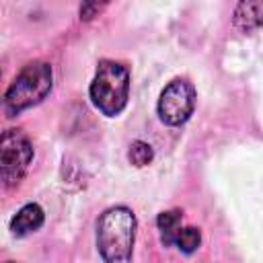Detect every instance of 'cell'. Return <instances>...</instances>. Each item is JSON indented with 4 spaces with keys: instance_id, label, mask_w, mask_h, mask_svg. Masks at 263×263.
<instances>
[{
    "instance_id": "cell-5",
    "label": "cell",
    "mask_w": 263,
    "mask_h": 263,
    "mask_svg": "<svg viewBox=\"0 0 263 263\" xmlns=\"http://www.w3.org/2000/svg\"><path fill=\"white\" fill-rule=\"evenodd\" d=\"M193 109H195V88L185 78L171 80L162 88L158 103H156V111H158L160 121L171 125V127L183 125L191 117Z\"/></svg>"
},
{
    "instance_id": "cell-8",
    "label": "cell",
    "mask_w": 263,
    "mask_h": 263,
    "mask_svg": "<svg viewBox=\"0 0 263 263\" xmlns=\"http://www.w3.org/2000/svg\"><path fill=\"white\" fill-rule=\"evenodd\" d=\"M156 226L160 232V240L164 247L175 245V238L181 230V212L179 210H168V212H160L156 218Z\"/></svg>"
},
{
    "instance_id": "cell-1",
    "label": "cell",
    "mask_w": 263,
    "mask_h": 263,
    "mask_svg": "<svg viewBox=\"0 0 263 263\" xmlns=\"http://www.w3.org/2000/svg\"><path fill=\"white\" fill-rule=\"evenodd\" d=\"M136 216L127 205H113L97 220V249L105 263H125L134 253Z\"/></svg>"
},
{
    "instance_id": "cell-9",
    "label": "cell",
    "mask_w": 263,
    "mask_h": 263,
    "mask_svg": "<svg viewBox=\"0 0 263 263\" xmlns=\"http://www.w3.org/2000/svg\"><path fill=\"white\" fill-rule=\"evenodd\" d=\"M199 245H201V232H199V228H195V226H185V228H181L179 234H177V238H175V247H177L181 253H185V255L195 253V251L199 249Z\"/></svg>"
},
{
    "instance_id": "cell-3",
    "label": "cell",
    "mask_w": 263,
    "mask_h": 263,
    "mask_svg": "<svg viewBox=\"0 0 263 263\" xmlns=\"http://www.w3.org/2000/svg\"><path fill=\"white\" fill-rule=\"evenodd\" d=\"M92 105L107 117H117L129 99V72L123 64L101 60L88 88Z\"/></svg>"
},
{
    "instance_id": "cell-7",
    "label": "cell",
    "mask_w": 263,
    "mask_h": 263,
    "mask_svg": "<svg viewBox=\"0 0 263 263\" xmlns=\"http://www.w3.org/2000/svg\"><path fill=\"white\" fill-rule=\"evenodd\" d=\"M234 25L249 33L263 25V2H240L234 10Z\"/></svg>"
},
{
    "instance_id": "cell-12",
    "label": "cell",
    "mask_w": 263,
    "mask_h": 263,
    "mask_svg": "<svg viewBox=\"0 0 263 263\" xmlns=\"http://www.w3.org/2000/svg\"><path fill=\"white\" fill-rule=\"evenodd\" d=\"M8 263H12V261H8Z\"/></svg>"
},
{
    "instance_id": "cell-2",
    "label": "cell",
    "mask_w": 263,
    "mask_h": 263,
    "mask_svg": "<svg viewBox=\"0 0 263 263\" xmlns=\"http://www.w3.org/2000/svg\"><path fill=\"white\" fill-rule=\"evenodd\" d=\"M53 84V72L47 62H29L14 76L4 92V111L8 117L23 113L25 109L41 103Z\"/></svg>"
},
{
    "instance_id": "cell-6",
    "label": "cell",
    "mask_w": 263,
    "mask_h": 263,
    "mask_svg": "<svg viewBox=\"0 0 263 263\" xmlns=\"http://www.w3.org/2000/svg\"><path fill=\"white\" fill-rule=\"evenodd\" d=\"M45 222L43 208L39 203H27L23 205L10 220V230L14 236H27L35 230H39Z\"/></svg>"
},
{
    "instance_id": "cell-11",
    "label": "cell",
    "mask_w": 263,
    "mask_h": 263,
    "mask_svg": "<svg viewBox=\"0 0 263 263\" xmlns=\"http://www.w3.org/2000/svg\"><path fill=\"white\" fill-rule=\"evenodd\" d=\"M97 10H101V6H99L97 2H86V4H82V6H80V18L88 21V18H92V16H95V12H97Z\"/></svg>"
},
{
    "instance_id": "cell-4",
    "label": "cell",
    "mask_w": 263,
    "mask_h": 263,
    "mask_svg": "<svg viewBox=\"0 0 263 263\" xmlns=\"http://www.w3.org/2000/svg\"><path fill=\"white\" fill-rule=\"evenodd\" d=\"M33 162V144L21 129H6L0 140V175L4 187H14L23 181Z\"/></svg>"
},
{
    "instance_id": "cell-10",
    "label": "cell",
    "mask_w": 263,
    "mask_h": 263,
    "mask_svg": "<svg viewBox=\"0 0 263 263\" xmlns=\"http://www.w3.org/2000/svg\"><path fill=\"white\" fill-rule=\"evenodd\" d=\"M127 158L134 166H146L152 162L154 158V150L150 144L142 142V140H136L132 146H129V152H127Z\"/></svg>"
}]
</instances>
